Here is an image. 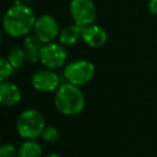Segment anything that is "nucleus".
Segmentation results:
<instances>
[{"label":"nucleus","mask_w":157,"mask_h":157,"mask_svg":"<svg viewBox=\"0 0 157 157\" xmlns=\"http://www.w3.org/2000/svg\"><path fill=\"white\" fill-rule=\"evenodd\" d=\"M81 28L76 24L68 25L65 28H63L59 33L58 40L59 43L63 46H72L78 41L81 38Z\"/></svg>","instance_id":"12"},{"label":"nucleus","mask_w":157,"mask_h":157,"mask_svg":"<svg viewBox=\"0 0 157 157\" xmlns=\"http://www.w3.org/2000/svg\"><path fill=\"white\" fill-rule=\"evenodd\" d=\"M156 46H157V38H156Z\"/></svg>","instance_id":"20"},{"label":"nucleus","mask_w":157,"mask_h":157,"mask_svg":"<svg viewBox=\"0 0 157 157\" xmlns=\"http://www.w3.org/2000/svg\"><path fill=\"white\" fill-rule=\"evenodd\" d=\"M69 12L74 24L80 27L94 24L97 18V8L93 0H71Z\"/></svg>","instance_id":"5"},{"label":"nucleus","mask_w":157,"mask_h":157,"mask_svg":"<svg viewBox=\"0 0 157 157\" xmlns=\"http://www.w3.org/2000/svg\"><path fill=\"white\" fill-rule=\"evenodd\" d=\"M81 39L90 48H99L107 43L108 33L99 25L90 24L81 28Z\"/></svg>","instance_id":"9"},{"label":"nucleus","mask_w":157,"mask_h":157,"mask_svg":"<svg viewBox=\"0 0 157 157\" xmlns=\"http://www.w3.org/2000/svg\"><path fill=\"white\" fill-rule=\"evenodd\" d=\"M46 157H61L59 154H57V153H51V154H48Z\"/></svg>","instance_id":"19"},{"label":"nucleus","mask_w":157,"mask_h":157,"mask_svg":"<svg viewBox=\"0 0 157 157\" xmlns=\"http://www.w3.org/2000/svg\"><path fill=\"white\" fill-rule=\"evenodd\" d=\"M37 16L30 7L15 3L6 11L2 18V27L7 35L13 38L26 37L33 31Z\"/></svg>","instance_id":"1"},{"label":"nucleus","mask_w":157,"mask_h":157,"mask_svg":"<svg viewBox=\"0 0 157 157\" xmlns=\"http://www.w3.org/2000/svg\"><path fill=\"white\" fill-rule=\"evenodd\" d=\"M147 9L151 14L157 16V0H148Z\"/></svg>","instance_id":"18"},{"label":"nucleus","mask_w":157,"mask_h":157,"mask_svg":"<svg viewBox=\"0 0 157 157\" xmlns=\"http://www.w3.org/2000/svg\"><path fill=\"white\" fill-rule=\"evenodd\" d=\"M14 71H15V68L10 63L7 58L2 57L0 59V81H7L8 78L13 75Z\"/></svg>","instance_id":"15"},{"label":"nucleus","mask_w":157,"mask_h":157,"mask_svg":"<svg viewBox=\"0 0 157 157\" xmlns=\"http://www.w3.org/2000/svg\"><path fill=\"white\" fill-rule=\"evenodd\" d=\"M41 138L46 143H55L59 139V131L54 126H46L42 132Z\"/></svg>","instance_id":"16"},{"label":"nucleus","mask_w":157,"mask_h":157,"mask_svg":"<svg viewBox=\"0 0 157 157\" xmlns=\"http://www.w3.org/2000/svg\"><path fill=\"white\" fill-rule=\"evenodd\" d=\"M42 147L35 140H27L18 148L17 157H41Z\"/></svg>","instance_id":"13"},{"label":"nucleus","mask_w":157,"mask_h":157,"mask_svg":"<svg viewBox=\"0 0 157 157\" xmlns=\"http://www.w3.org/2000/svg\"><path fill=\"white\" fill-rule=\"evenodd\" d=\"M44 44L37 38V36L33 35H27L24 39V46L25 52H26L27 63H35L37 61H40V54L41 50Z\"/></svg>","instance_id":"11"},{"label":"nucleus","mask_w":157,"mask_h":157,"mask_svg":"<svg viewBox=\"0 0 157 157\" xmlns=\"http://www.w3.org/2000/svg\"><path fill=\"white\" fill-rule=\"evenodd\" d=\"M59 33L60 30L58 22L54 16L50 14H43L37 17L33 27V33L43 44L52 43L58 39Z\"/></svg>","instance_id":"7"},{"label":"nucleus","mask_w":157,"mask_h":157,"mask_svg":"<svg viewBox=\"0 0 157 157\" xmlns=\"http://www.w3.org/2000/svg\"><path fill=\"white\" fill-rule=\"evenodd\" d=\"M18 150L11 143H3L0 147V157H17Z\"/></svg>","instance_id":"17"},{"label":"nucleus","mask_w":157,"mask_h":157,"mask_svg":"<svg viewBox=\"0 0 157 157\" xmlns=\"http://www.w3.org/2000/svg\"><path fill=\"white\" fill-rule=\"evenodd\" d=\"M31 85L40 93L56 92L60 84V78L52 69L37 71L31 76Z\"/></svg>","instance_id":"8"},{"label":"nucleus","mask_w":157,"mask_h":157,"mask_svg":"<svg viewBox=\"0 0 157 157\" xmlns=\"http://www.w3.org/2000/svg\"><path fill=\"white\" fill-rule=\"evenodd\" d=\"M45 127V117L36 109L23 111L16 121L17 133L25 140L38 139L42 136Z\"/></svg>","instance_id":"3"},{"label":"nucleus","mask_w":157,"mask_h":157,"mask_svg":"<svg viewBox=\"0 0 157 157\" xmlns=\"http://www.w3.org/2000/svg\"><path fill=\"white\" fill-rule=\"evenodd\" d=\"M7 59L15 68V70L22 68L25 65V63L27 61L25 48H22V46H13L9 51V53H8Z\"/></svg>","instance_id":"14"},{"label":"nucleus","mask_w":157,"mask_h":157,"mask_svg":"<svg viewBox=\"0 0 157 157\" xmlns=\"http://www.w3.org/2000/svg\"><path fill=\"white\" fill-rule=\"evenodd\" d=\"M55 107L61 114L74 116L80 114L85 107V96L80 86L70 83L61 84L55 94Z\"/></svg>","instance_id":"2"},{"label":"nucleus","mask_w":157,"mask_h":157,"mask_svg":"<svg viewBox=\"0 0 157 157\" xmlns=\"http://www.w3.org/2000/svg\"><path fill=\"white\" fill-rule=\"evenodd\" d=\"M68 58V53L66 46L60 43H48L44 44L40 54V63L48 69H58L66 63Z\"/></svg>","instance_id":"6"},{"label":"nucleus","mask_w":157,"mask_h":157,"mask_svg":"<svg viewBox=\"0 0 157 157\" xmlns=\"http://www.w3.org/2000/svg\"><path fill=\"white\" fill-rule=\"evenodd\" d=\"M96 68L90 60L80 59L69 63L65 67L63 75L68 83L76 86H82L90 83L95 76Z\"/></svg>","instance_id":"4"},{"label":"nucleus","mask_w":157,"mask_h":157,"mask_svg":"<svg viewBox=\"0 0 157 157\" xmlns=\"http://www.w3.org/2000/svg\"><path fill=\"white\" fill-rule=\"evenodd\" d=\"M22 94L17 85L12 82H1L0 84V103L5 107H13L21 101Z\"/></svg>","instance_id":"10"}]
</instances>
